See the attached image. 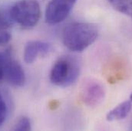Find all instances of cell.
I'll return each instance as SVG.
<instances>
[{
	"label": "cell",
	"instance_id": "cell-14",
	"mask_svg": "<svg viewBox=\"0 0 132 131\" xmlns=\"http://www.w3.org/2000/svg\"><path fill=\"white\" fill-rule=\"evenodd\" d=\"M130 100L132 101V93H131V96H130Z\"/></svg>",
	"mask_w": 132,
	"mask_h": 131
},
{
	"label": "cell",
	"instance_id": "cell-10",
	"mask_svg": "<svg viewBox=\"0 0 132 131\" xmlns=\"http://www.w3.org/2000/svg\"><path fill=\"white\" fill-rule=\"evenodd\" d=\"M117 11L132 18V0H107Z\"/></svg>",
	"mask_w": 132,
	"mask_h": 131
},
{
	"label": "cell",
	"instance_id": "cell-7",
	"mask_svg": "<svg viewBox=\"0 0 132 131\" xmlns=\"http://www.w3.org/2000/svg\"><path fill=\"white\" fill-rule=\"evenodd\" d=\"M5 78L10 84L17 88L22 87L26 81V74L22 67L18 62L12 58V57L6 65Z\"/></svg>",
	"mask_w": 132,
	"mask_h": 131
},
{
	"label": "cell",
	"instance_id": "cell-4",
	"mask_svg": "<svg viewBox=\"0 0 132 131\" xmlns=\"http://www.w3.org/2000/svg\"><path fill=\"white\" fill-rule=\"evenodd\" d=\"M104 86L96 80L89 79L83 82L80 90V99L88 107H96L104 99Z\"/></svg>",
	"mask_w": 132,
	"mask_h": 131
},
{
	"label": "cell",
	"instance_id": "cell-1",
	"mask_svg": "<svg viewBox=\"0 0 132 131\" xmlns=\"http://www.w3.org/2000/svg\"><path fill=\"white\" fill-rule=\"evenodd\" d=\"M98 36V27L92 23L73 22L67 25L62 32V41L74 52H81L92 45Z\"/></svg>",
	"mask_w": 132,
	"mask_h": 131
},
{
	"label": "cell",
	"instance_id": "cell-5",
	"mask_svg": "<svg viewBox=\"0 0 132 131\" xmlns=\"http://www.w3.org/2000/svg\"><path fill=\"white\" fill-rule=\"evenodd\" d=\"M77 0H52L45 10V21L55 25L64 21L70 13Z\"/></svg>",
	"mask_w": 132,
	"mask_h": 131
},
{
	"label": "cell",
	"instance_id": "cell-9",
	"mask_svg": "<svg viewBox=\"0 0 132 131\" xmlns=\"http://www.w3.org/2000/svg\"><path fill=\"white\" fill-rule=\"evenodd\" d=\"M12 20L9 14L0 10V45L9 43L11 40V34L9 29L11 28Z\"/></svg>",
	"mask_w": 132,
	"mask_h": 131
},
{
	"label": "cell",
	"instance_id": "cell-11",
	"mask_svg": "<svg viewBox=\"0 0 132 131\" xmlns=\"http://www.w3.org/2000/svg\"><path fill=\"white\" fill-rule=\"evenodd\" d=\"M13 130L18 131L31 130L32 125H31V121L29 118H28L27 117H20L15 124Z\"/></svg>",
	"mask_w": 132,
	"mask_h": 131
},
{
	"label": "cell",
	"instance_id": "cell-6",
	"mask_svg": "<svg viewBox=\"0 0 132 131\" xmlns=\"http://www.w3.org/2000/svg\"><path fill=\"white\" fill-rule=\"evenodd\" d=\"M52 50L49 43L41 41L28 42L24 49V60L27 64L33 63L38 56H45Z\"/></svg>",
	"mask_w": 132,
	"mask_h": 131
},
{
	"label": "cell",
	"instance_id": "cell-8",
	"mask_svg": "<svg viewBox=\"0 0 132 131\" xmlns=\"http://www.w3.org/2000/svg\"><path fill=\"white\" fill-rule=\"evenodd\" d=\"M132 107V101L125 100L116 107L110 110L106 116V119L108 121H115L125 119L130 113Z\"/></svg>",
	"mask_w": 132,
	"mask_h": 131
},
{
	"label": "cell",
	"instance_id": "cell-13",
	"mask_svg": "<svg viewBox=\"0 0 132 131\" xmlns=\"http://www.w3.org/2000/svg\"><path fill=\"white\" fill-rule=\"evenodd\" d=\"M8 113V108L5 103V100L4 99L2 94L0 92V126L4 123Z\"/></svg>",
	"mask_w": 132,
	"mask_h": 131
},
{
	"label": "cell",
	"instance_id": "cell-12",
	"mask_svg": "<svg viewBox=\"0 0 132 131\" xmlns=\"http://www.w3.org/2000/svg\"><path fill=\"white\" fill-rule=\"evenodd\" d=\"M11 57V53L9 50L0 52V82L5 78L6 65Z\"/></svg>",
	"mask_w": 132,
	"mask_h": 131
},
{
	"label": "cell",
	"instance_id": "cell-2",
	"mask_svg": "<svg viewBox=\"0 0 132 131\" xmlns=\"http://www.w3.org/2000/svg\"><path fill=\"white\" fill-rule=\"evenodd\" d=\"M79 74L80 65L78 60L71 55L62 56L52 67L50 81L56 86L66 88L77 81Z\"/></svg>",
	"mask_w": 132,
	"mask_h": 131
},
{
	"label": "cell",
	"instance_id": "cell-3",
	"mask_svg": "<svg viewBox=\"0 0 132 131\" xmlns=\"http://www.w3.org/2000/svg\"><path fill=\"white\" fill-rule=\"evenodd\" d=\"M9 15L12 20L20 26L26 29L32 28L40 19V5L35 0H21L11 7Z\"/></svg>",
	"mask_w": 132,
	"mask_h": 131
}]
</instances>
